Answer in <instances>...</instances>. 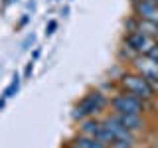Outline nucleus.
<instances>
[{
    "instance_id": "1",
    "label": "nucleus",
    "mask_w": 158,
    "mask_h": 148,
    "mask_svg": "<svg viewBox=\"0 0 158 148\" xmlns=\"http://www.w3.org/2000/svg\"><path fill=\"white\" fill-rule=\"evenodd\" d=\"M105 126L109 128V132L113 134V148H131L132 142H135V136H132V130H128L117 121L115 117L107 118Z\"/></svg>"
},
{
    "instance_id": "2",
    "label": "nucleus",
    "mask_w": 158,
    "mask_h": 148,
    "mask_svg": "<svg viewBox=\"0 0 158 148\" xmlns=\"http://www.w3.org/2000/svg\"><path fill=\"white\" fill-rule=\"evenodd\" d=\"M123 87L128 93L136 95L138 99H150L152 97V85L142 75H125L123 77Z\"/></svg>"
},
{
    "instance_id": "3",
    "label": "nucleus",
    "mask_w": 158,
    "mask_h": 148,
    "mask_svg": "<svg viewBox=\"0 0 158 148\" xmlns=\"http://www.w3.org/2000/svg\"><path fill=\"white\" fill-rule=\"evenodd\" d=\"M113 107L117 113H131V115H140L142 113V101L132 93H123L113 99Z\"/></svg>"
},
{
    "instance_id": "4",
    "label": "nucleus",
    "mask_w": 158,
    "mask_h": 148,
    "mask_svg": "<svg viewBox=\"0 0 158 148\" xmlns=\"http://www.w3.org/2000/svg\"><path fill=\"white\" fill-rule=\"evenodd\" d=\"M103 103H105V97H103L101 93H97V91L95 93H89V95L75 107L73 117H75V118H81V117H87V115H95L97 111H101Z\"/></svg>"
},
{
    "instance_id": "5",
    "label": "nucleus",
    "mask_w": 158,
    "mask_h": 148,
    "mask_svg": "<svg viewBox=\"0 0 158 148\" xmlns=\"http://www.w3.org/2000/svg\"><path fill=\"white\" fill-rule=\"evenodd\" d=\"M127 43H128L132 49L140 51V53H148V51H150V47L154 46V42H152V39L148 38L146 34H142V32H132L131 36L127 38Z\"/></svg>"
},
{
    "instance_id": "6",
    "label": "nucleus",
    "mask_w": 158,
    "mask_h": 148,
    "mask_svg": "<svg viewBox=\"0 0 158 148\" xmlns=\"http://www.w3.org/2000/svg\"><path fill=\"white\" fill-rule=\"evenodd\" d=\"M136 67L142 73V77H146L148 81H156L158 79V61H154L152 57H138L136 59Z\"/></svg>"
},
{
    "instance_id": "7",
    "label": "nucleus",
    "mask_w": 158,
    "mask_h": 148,
    "mask_svg": "<svg viewBox=\"0 0 158 148\" xmlns=\"http://www.w3.org/2000/svg\"><path fill=\"white\" fill-rule=\"evenodd\" d=\"M117 121L121 122L125 128L128 130H138V128L142 126V118L140 115H131V113H117Z\"/></svg>"
},
{
    "instance_id": "8",
    "label": "nucleus",
    "mask_w": 158,
    "mask_h": 148,
    "mask_svg": "<svg viewBox=\"0 0 158 148\" xmlns=\"http://www.w3.org/2000/svg\"><path fill=\"white\" fill-rule=\"evenodd\" d=\"M73 148H107L103 142H99L97 138H93V136H79L75 138V142H73Z\"/></svg>"
},
{
    "instance_id": "9",
    "label": "nucleus",
    "mask_w": 158,
    "mask_h": 148,
    "mask_svg": "<svg viewBox=\"0 0 158 148\" xmlns=\"http://www.w3.org/2000/svg\"><path fill=\"white\" fill-rule=\"evenodd\" d=\"M18 87H20V79H18V75L16 77H14L12 79V83H10V85H8V89H6V91H4V97H12L14 95V91H18Z\"/></svg>"
},
{
    "instance_id": "10",
    "label": "nucleus",
    "mask_w": 158,
    "mask_h": 148,
    "mask_svg": "<svg viewBox=\"0 0 158 148\" xmlns=\"http://www.w3.org/2000/svg\"><path fill=\"white\" fill-rule=\"evenodd\" d=\"M53 30H56V22H52V24H49V28H48V34H52Z\"/></svg>"
},
{
    "instance_id": "11",
    "label": "nucleus",
    "mask_w": 158,
    "mask_h": 148,
    "mask_svg": "<svg viewBox=\"0 0 158 148\" xmlns=\"http://www.w3.org/2000/svg\"><path fill=\"white\" fill-rule=\"evenodd\" d=\"M152 2H154V4H158V0H152Z\"/></svg>"
},
{
    "instance_id": "12",
    "label": "nucleus",
    "mask_w": 158,
    "mask_h": 148,
    "mask_svg": "<svg viewBox=\"0 0 158 148\" xmlns=\"http://www.w3.org/2000/svg\"><path fill=\"white\" fill-rule=\"evenodd\" d=\"M132 2H140V0H132Z\"/></svg>"
},
{
    "instance_id": "13",
    "label": "nucleus",
    "mask_w": 158,
    "mask_h": 148,
    "mask_svg": "<svg viewBox=\"0 0 158 148\" xmlns=\"http://www.w3.org/2000/svg\"><path fill=\"white\" fill-rule=\"evenodd\" d=\"M156 26H158V22H156Z\"/></svg>"
}]
</instances>
